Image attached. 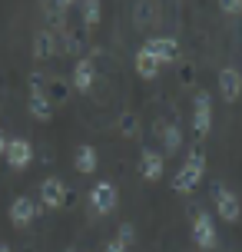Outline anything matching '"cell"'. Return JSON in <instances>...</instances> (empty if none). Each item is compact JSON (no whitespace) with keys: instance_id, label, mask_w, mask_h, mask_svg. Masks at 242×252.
<instances>
[{"instance_id":"6da1fadb","label":"cell","mask_w":242,"mask_h":252,"mask_svg":"<svg viewBox=\"0 0 242 252\" xmlns=\"http://www.w3.org/2000/svg\"><path fill=\"white\" fill-rule=\"evenodd\" d=\"M203 173H206V153L203 150H192L182 166H179V173L173 176V189L176 192H192V189L203 183Z\"/></svg>"},{"instance_id":"7a4b0ae2","label":"cell","mask_w":242,"mask_h":252,"mask_svg":"<svg viewBox=\"0 0 242 252\" xmlns=\"http://www.w3.org/2000/svg\"><path fill=\"white\" fill-rule=\"evenodd\" d=\"M120 206V189L110 183V179H100L96 186L90 189V209L96 216H110Z\"/></svg>"},{"instance_id":"3957f363","label":"cell","mask_w":242,"mask_h":252,"mask_svg":"<svg viewBox=\"0 0 242 252\" xmlns=\"http://www.w3.org/2000/svg\"><path fill=\"white\" fill-rule=\"evenodd\" d=\"M66 202H70V189L60 176H47L40 183V206L43 209H60Z\"/></svg>"},{"instance_id":"277c9868","label":"cell","mask_w":242,"mask_h":252,"mask_svg":"<svg viewBox=\"0 0 242 252\" xmlns=\"http://www.w3.org/2000/svg\"><path fill=\"white\" fill-rule=\"evenodd\" d=\"M192 242L203 252L216 249V222H212V216L206 213V209H199L196 219H192Z\"/></svg>"},{"instance_id":"5b68a950","label":"cell","mask_w":242,"mask_h":252,"mask_svg":"<svg viewBox=\"0 0 242 252\" xmlns=\"http://www.w3.org/2000/svg\"><path fill=\"white\" fill-rule=\"evenodd\" d=\"M212 202H216V209H219V219H226V222H236L242 216V206H239V196L232 192L229 186H212Z\"/></svg>"},{"instance_id":"8992f818","label":"cell","mask_w":242,"mask_h":252,"mask_svg":"<svg viewBox=\"0 0 242 252\" xmlns=\"http://www.w3.org/2000/svg\"><path fill=\"white\" fill-rule=\"evenodd\" d=\"M209 129H212V100H209V93H196V103H192V133L203 139V136H209Z\"/></svg>"},{"instance_id":"52a82bcc","label":"cell","mask_w":242,"mask_h":252,"mask_svg":"<svg viewBox=\"0 0 242 252\" xmlns=\"http://www.w3.org/2000/svg\"><path fill=\"white\" fill-rule=\"evenodd\" d=\"M40 213H43V206H40L37 199H30V196H17L13 206H10V222H13V226H30Z\"/></svg>"},{"instance_id":"ba28073f","label":"cell","mask_w":242,"mask_h":252,"mask_svg":"<svg viewBox=\"0 0 242 252\" xmlns=\"http://www.w3.org/2000/svg\"><path fill=\"white\" fill-rule=\"evenodd\" d=\"M219 93H222V100L226 103H236L242 93V73L236 66H222L219 70Z\"/></svg>"},{"instance_id":"9c48e42d","label":"cell","mask_w":242,"mask_h":252,"mask_svg":"<svg viewBox=\"0 0 242 252\" xmlns=\"http://www.w3.org/2000/svg\"><path fill=\"white\" fill-rule=\"evenodd\" d=\"M140 173L150 179V183L163 179V173H166V156L159 150H143L140 153Z\"/></svg>"},{"instance_id":"30bf717a","label":"cell","mask_w":242,"mask_h":252,"mask_svg":"<svg viewBox=\"0 0 242 252\" xmlns=\"http://www.w3.org/2000/svg\"><path fill=\"white\" fill-rule=\"evenodd\" d=\"M30 163H33V143L10 139V146H7V166L10 169H27Z\"/></svg>"},{"instance_id":"8fae6325","label":"cell","mask_w":242,"mask_h":252,"mask_svg":"<svg viewBox=\"0 0 242 252\" xmlns=\"http://www.w3.org/2000/svg\"><path fill=\"white\" fill-rule=\"evenodd\" d=\"M53 53H60V37L53 30H40L33 37V60H50Z\"/></svg>"},{"instance_id":"7c38bea8","label":"cell","mask_w":242,"mask_h":252,"mask_svg":"<svg viewBox=\"0 0 242 252\" xmlns=\"http://www.w3.org/2000/svg\"><path fill=\"white\" fill-rule=\"evenodd\" d=\"M93 80H96L93 60H90V57H80L77 66H73V87H77L80 93H90V90H93Z\"/></svg>"},{"instance_id":"4fadbf2b","label":"cell","mask_w":242,"mask_h":252,"mask_svg":"<svg viewBox=\"0 0 242 252\" xmlns=\"http://www.w3.org/2000/svg\"><path fill=\"white\" fill-rule=\"evenodd\" d=\"M146 47H150V50H153V57L159 63H173L176 60V53H179V43L173 37H153V40H146Z\"/></svg>"},{"instance_id":"5bb4252c","label":"cell","mask_w":242,"mask_h":252,"mask_svg":"<svg viewBox=\"0 0 242 252\" xmlns=\"http://www.w3.org/2000/svg\"><path fill=\"white\" fill-rule=\"evenodd\" d=\"M159 70H163V63L156 60V57H153V50H150V47L143 43L140 50H136V73H140L143 80H153V76L159 73Z\"/></svg>"},{"instance_id":"9a60e30c","label":"cell","mask_w":242,"mask_h":252,"mask_svg":"<svg viewBox=\"0 0 242 252\" xmlns=\"http://www.w3.org/2000/svg\"><path fill=\"white\" fill-rule=\"evenodd\" d=\"M96 163H100V156H96V150L93 146H77V153H73V166H77V173H83V176H90V173H96Z\"/></svg>"},{"instance_id":"2e32d148","label":"cell","mask_w":242,"mask_h":252,"mask_svg":"<svg viewBox=\"0 0 242 252\" xmlns=\"http://www.w3.org/2000/svg\"><path fill=\"white\" fill-rule=\"evenodd\" d=\"M156 133H159V143L166 146V153H176L179 146H182V129H179L176 123H159Z\"/></svg>"},{"instance_id":"e0dca14e","label":"cell","mask_w":242,"mask_h":252,"mask_svg":"<svg viewBox=\"0 0 242 252\" xmlns=\"http://www.w3.org/2000/svg\"><path fill=\"white\" fill-rule=\"evenodd\" d=\"M30 116L40 120V123H47L53 116V103H50L47 93H30Z\"/></svg>"},{"instance_id":"ac0fdd59","label":"cell","mask_w":242,"mask_h":252,"mask_svg":"<svg viewBox=\"0 0 242 252\" xmlns=\"http://www.w3.org/2000/svg\"><path fill=\"white\" fill-rule=\"evenodd\" d=\"M116 129L123 133L126 139H140V116L133 113V110H126V113H120V120H116Z\"/></svg>"},{"instance_id":"d6986e66","label":"cell","mask_w":242,"mask_h":252,"mask_svg":"<svg viewBox=\"0 0 242 252\" xmlns=\"http://www.w3.org/2000/svg\"><path fill=\"white\" fill-rule=\"evenodd\" d=\"M47 96H50V103L57 106V103H66L70 100V83L66 80H60V76H50L47 80V90H43Z\"/></svg>"},{"instance_id":"ffe728a7","label":"cell","mask_w":242,"mask_h":252,"mask_svg":"<svg viewBox=\"0 0 242 252\" xmlns=\"http://www.w3.org/2000/svg\"><path fill=\"white\" fill-rule=\"evenodd\" d=\"M100 17H103L100 0H83V3H80V20H83V27H96Z\"/></svg>"},{"instance_id":"44dd1931","label":"cell","mask_w":242,"mask_h":252,"mask_svg":"<svg viewBox=\"0 0 242 252\" xmlns=\"http://www.w3.org/2000/svg\"><path fill=\"white\" fill-rule=\"evenodd\" d=\"M116 242H120V246H129V242H133V226H129V222H123V226H120Z\"/></svg>"},{"instance_id":"7402d4cb","label":"cell","mask_w":242,"mask_h":252,"mask_svg":"<svg viewBox=\"0 0 242 252\" xmlns=\"http://www.w3.org/2000/svg\"><path fill=\"white\" fill-rule=\"evenodd\" d=\"M219 7L226 13H239L242 10V0H219Z\"/></svg>"},{"instance_id":"603a6c76","label":"cell","mask_w":242,"mask_h":252,"mask_svg":"<svg viewBox=\"0 0 242 252\" xmlns=\"http://www.w3.org/2000/svg\"><path fill=\"white\" fill-rule=\"evenodd\" d=\"M47 3H50L53 10H66V7H70V3H73V0H47Z\"/></svg>"},{"instance_id":"cb8c5ba5","label":"cell","mask_w":242,"mask_h":252,"mask_svg":"<svg viewBox=\"0 0 242 252\" xmlns=\"http://www.w3.org/2000/svg\"><path fill=\"white\" fill-rule=\"evenodd\" d=\"M7 146H10V139H7V133L0 129V156H7Z\"/></svg>"},{"instance_id":"d4e9b609","label":"cell","mask_w":242,"mask_h":252,"mask_svg":"<svg viewBox=\"0 0 242 252\" xmlns=\"http://www.w3.org/2000/svg\"><path fill=\"white\" fill-rule=\"evenodd\" d=\"M106 252H126V246H120V242H110V246H106Z\"/></svg>"},{"instance_id":"484cf974","label":"cell","mask_w":242,"mask_h":252,"mask_svg":"<svg viewBox=\"0 0 242 252\" xmlns=\"http://www.w3.org/2000/svg\"><path fill=\"white\" fill-rule=\"evenodd\" d=\"M0 252H10V249H7V246H0Z\"/></svg>"},{"instance_id":"4316f807","label":"cell","mask_w":242,"mask_h":252,"mask_svg":"<svg viewBox=\"0 0 242 252\" xmlns=\"http://www.w3.org/2000/svg\"><path fill=\"white\" fill-rule=\"evenodd\" d=\"M66 252H77V249H66Z\"/></svg>"}]
</instances>
